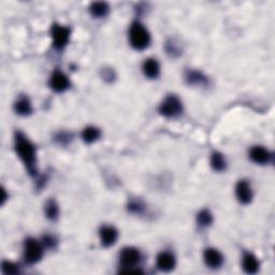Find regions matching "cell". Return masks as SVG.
<instances>
[{
  "instance_id": "6da1fadb",
  "label": "cell",
  "mask_w": 275,
  "mask_h": 275,
  "mask_svg": "<svg viewBox=\"0 0 275 275\" xmlns=\"http://www.w3.org/2000/svg\"><path fill=\"white\" fill-rule=\"evenodd\" d=\"M15 150L30 175L37 174V153L33 144L23 134L15 135Z\"/></svg>"
},
{
  "instance_id": "7a4b0ae2",
  "label": "cell",
  "mask_w": 275,
  "mask_h": 275,
  "mask_svg": "<svg viewBox=\"0 0 275 275\" xmlns=\"http://www.w3.org/2000/svg\"><path fill=\"white\" fill-rule=\"evenodd\" d=\"M129 41L134 49L138 51L145 50L150 43V34L141 23L135 22L130 26Z\"/></svg>"
},
{
  "instance_id": "3957f363",
  "label": "cell",
  "mask_w": 275,
  "mask_h": 275,
  "mask_svg": "<svg viewBox=\"0 0 275 275\" xmlns=\"http://www.w3.org/2000/svg\"><path fill=\"white\" fill-rule=\"evenodd\" d=\"M159 113L167 119H173L181 115L183 112V105L181 99L174 95H169L160 103Z\"/></svg>"
},
{
  "instance_id": "277c9868",
  "label": "cell",
  "mask_w": 275,
  "mask_h": 275,
  "mask_svg": "<svg viewBox=\"0 0 275 275\" xmlns=\"http://www.w3.org/2000/svg\"><path fill=\"white\" fill-rule=\"evenodd\" d=\"M44 246L34 239H27L24 243V259L27 264L33 265L42 259Z\"/></svg>"
},
{
  "instance_id": "5b68a950",
  "label": "cell",
  "mask_w": 275,
  "mask_h": 275,
  "mask_svg": "<svg viewBox=\"0 0 275 275\" xmlns=\"http://www.w3.org/2000/svg\"><path fill=\"white\" fill-rule=\"evenodd\" d=\"M71 30L69 27L55 24L52 27V38H53V45L55 49L63 50L69 42L70 39Z\"/></svg>"
},
{
  "instance_id": "8992f818",
  "label": "cell",
  "mask_w": 275,
  "mask_h": 275,
  "mask_svg": "<svg viewBox=\"0 0 275 275\" xmlns=\"http://www.w3.org/2000/svg\"><path fill=\"white\" fill-rule=\"evenodd\" d=\"M142 255L140 251L135 247H126L124 249L120 255V260L122 266L125 268H137V265L140 264Z\"/></svg>"
},
{
  "instance_id": "52a82bcc",
  "label": "cell",
  "mask_w": 275,
  "mask_h": 275,
  "mask_svg": "<svg viewBox=\"0 0 275 275\" xmlns=\"http://www.w3.org/2000/svg\"><path fill=\"white\" fill-rule=\"evenodd\" d=\"M50 86L55 92L64 93L69 87H70V81H69L68 77L63 71L56 70L51 75Z\"/></svg>"
},
{
  "instance_id": "ba28073f",
  "label": "cell",
  "mask_w": 275,
  "mask_h": 275,
  "mask_svg": "<svg viewBox=\"0 0 275 275\" xmlns=\"http://www.w3.org/2000/svg\"><path fill=\"white\" fill-rule=\"evenodd\" d=\"M236 196L240 203L250 204L254 196L251 184L245 180L239 181L236 186Z\"/></svg>"
},
{
  "instance_id": "9c48e42d",
  "label": "cell",
  "mask_w": 275,
  "mask_h": 275,
  "mask_svg": "<svg viewBox=\"0 0 275 275\" xmlns=\"http://www.w3.org/2000/svg\"><path fill=\"white\" fill-rule=\"evenodd\" d=\"M99 238L103 247H111L119 239V231L113 226H103L99 230Z\"/></svg>"
},
{
  "instance_id": "30bf717a",
  "label": "cell",
  "mask_w": 275,
  "mask_h": 275,
  "mask_svg": "<svg viewBox=\"0 0 275 275\" xmlns=\"http://www.w3.org/2000/svg\"><path fill=\"white\" fill-rule=\"evenodd\" d=\"M176 259L173 254L170 252H161L158 254L156 259V266L162 272H170L175 268Z\"/></svg>"
},
{
  "instance_id": "8fae6325",
  "label": "cell",
  "mask_w": 275,
  "mask_h": 275,
  "mask_svg": "<svg viewBox=\"0 0 275 275\" xmlns=\"http://www.w3.org/2000/svg\"><path fill=\"white\" fill-rule=\"evenodd\" d=\"M203 259L205 265L212 269H218L224 264V256L216 249H206L203 254Z\"/></svg>"
},
{
  "instance_id": "7c38bea8",
  "label": "cell",
  "mask_w": 275,
  "mask_h": 275,
  "mask_svg": "<svg viewBox=\"0 0 275 275\" xmlns=\"http://www.w3.org/2000/svg\"><path fill=\"white\" fill-rule=\"evenodd\" d=\"M271 153L263 146H254L250 150V158L257 164H266L271 161Z\"/></svg>"
},
{
  "instance_id": "4fadbf2b",
  "label": "cell",
  "mask_w": 275,
  "mask_h": 275,
  "mask_svg": "<svg viewBox=\"0 0 275 275\" xmlns=\"http://www.w3.org/2000/svg\"><path fill=\"white\" fill-rule=\"evenodd\" d=\"M142 70L144 75L148 79H156L160 73V66L155 58H147L144 60Z\"/></svg>"
},
{
  "instance_id": "5bb4252c",
  "label": "cell",
  "mask_w": 275,
  "mask_h": 275,
  "mask_svg": "<svg viewBox=\"0 0 275 275\" xmlns=\"http://www.w3.org/2000/svg\"><path fill=\"white\" fill-rule=\"evenodd\" d=\"M242 267L243 270L249 274H255L258 272L260 264L255 255H253L252 253H245L243 255L242 260Z\"/></svg>"
},
{
  "instance_id": "9a60e30c",
  "label": "cell",
  "mask_w": 275,
  "mask_h": 275,
  "mask_svg": "<svg viewBox=\"0 0 275 275\" xmlns=\"http://www.w3.org/2000/svg\"><path fill=\"white\" fill-rule=\"evenodd\" d=\"M185 79H186V82L190 85H195V86H203V85H208L209 83V79L206 75H204L201 71H197V70H188L185 74Z\"/></svg>"
},
{
  "instance_id": "2e32d148",
  "label": "cell",
  "mask_w": 275,
  "mask_h": 275,
  "mask_svg": "<svg viewBox=\"0 0 275 275\" xmlns=\"http://www.w3.org/2000/svg\"><path fill=\"white\" fill-rule=\"evenodd\" d=\"M88 11L93 17L101 18L108 15V13L110 11V6L105 1H96L91 3V5H89L88 8Z\"/></svg>"
},
{
  "instance_id": "e0dca14e",
  "label": "cell",
  "mask_w": 275,
  "mask_h": 275,
  "mask_svg": "<svg viewBox=\"0 0 275 275\" xmlns=\"http://www.w3.org/2000/svg\"><path fill=\"white\" fill-rule=\"evenodd\" d=\"M14 111L22 116H27L31 114L32 106L30 100L27 97H20L14 103Z\"/></svg>"
},
{
  "instance_id": "ac0fdd59",
  "label": "cell",
  "mask_w": 275,
  "mask_h": 275,
  "mask_svg": "<svg viewBox=\"0 0 275 275\" xmlns=\"http://www.w3.org/2000/svg\"><path fill=\"white\" fill-rule=\"evenodd\" d=\"M101 136L100 130L95 126H88L85 127L82 132V139L87 144H92L97 141Z\"/></svg>"
},
{
  "instance_id": "d6986e66",
  "label": "cell",
  "mask_w": 275,
  "mask_h": 275,
  "mask_svg": "<svg viewBox=\"0 0 275 275\" xmlns=\"http://www.w3.org/2000/svg\"><path fill=\"white\" fill-rule=\"evenodd\" d=\"M210 162H211V167L213 168V170L218 171V172L225 171L227 168L226 158L222 153H219V152H214L212 154Z\"/></svg>"
},
{
  "instance_id": "ffe728a7",
  "label": "cell",
  "mask_w": 275,
  "mask_h": 275,
  "mask_svg": "<svg viewBox=\"0 0 275 275\" xmlns=\"http://www.w3.org/2000/svg\"><path fill=\"white\" fill-rule=\"evenodd\" d=\"M45 216L50 221H56L59 214V208L58 204L55 200H49L45 204Z\"/></svg>"
},
{
  "instance_id": "44dd1931",
  "label": "cell",
  "mask_w": 275,
  "mask_h": 275,
  "mask_svg": "<svg viewBox=\"0 0 275 275\" xmlns=\"http://www.w3.org/2000/svg\"><path fill=\"white\" fill-rule=\"evenodd\" d=\"M213 221H214V217L209 210H201L197 214V223L200 227H209L212 225Z\"/></svg>"
},
{
  "instance_id": "7402d4cb",
  "label": "cell",
  "mask_w": 275,
  "mask_h": 275,
  "mask_svg": "<svg viewBox=\"0 0 275 275\" xmlns=\"http://www.w3.org/2000/svg\"><path fill=\"white\" fill-rule=\"evenodd\" d=\"M1 270L4 274H17L19 272V268L11 261H2Z\"/></svg>"
},
{
  "instance_id": "603a6c76",
  "label": "cell",
  "mask_w": 275,
  "mask_h": 275,
  "mask_svg": "<svg viewBox=\"0 0 275 275\" xmlns=\"http://www.w3.org/2000/svg\"><path fill=\"white\" fill-rule=\"evenodd\" d=\"M144 209H145L144 208V204L139 200H134L128 204V210L132 213H135V214H141Z\"/></svg>"
},
{
  "instance_id": "cb8c5ba5",
  "label": "cell",
  "mask_w": 275,
  "mask_h": 275,
  "mask_svg": "<svg viewBox=\"0 0 275 275\" xmlns=\"http://www.w3.org/2000/svg\"><path fill=\"white\" fill-rule=\"evenodd\" d=\"M56 239L52 236H44L42 238V244L44 247H47V249H54V247L56 246Z\"/></svg>"
}]
</instances>
